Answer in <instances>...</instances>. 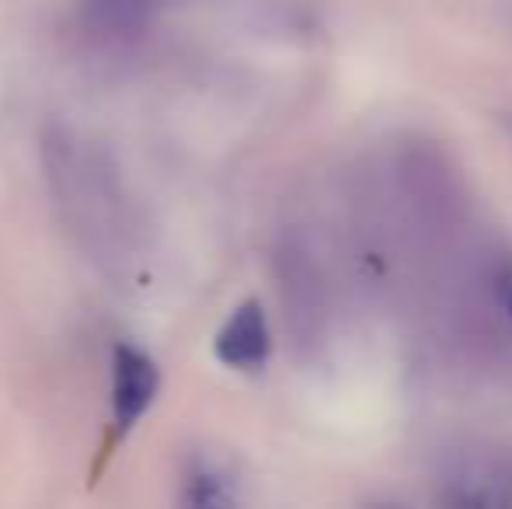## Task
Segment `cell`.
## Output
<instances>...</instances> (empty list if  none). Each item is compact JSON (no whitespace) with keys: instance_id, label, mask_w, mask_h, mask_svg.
<instances>
[{"instance_id":"6da1fadb","label":"cell","mask_w":512,"mask_h":509,"mask_svg":"<svg viewBox=\"0 0 512 509\" xmlns=\"http://www.w3.org/2000/svg\"><path fill=\"white\" fill-rule=\"evenodd\" d=\"M42 150L56 206L81 248L108 265L129 262L136 252V224L119 171L112 168L105 150L63 126L49 129Z\"/></svg>"},{"instance_id":"7a4b0ae2","label":"cell","mask_w":512,"mask_h":509,"mask_svg":"<svg viewBox=\"0 0 512 509\" xmlns=\"http://www.w3.org/2000/svg\"><path fill=\"white\" fill-rule=\"evenodd\" d=\"M164 0H81V28L108 53L133 49L147 39Z\"/></svg>"},{"instance_id":"3957f363","label":"cell","mask_w":512,"mask_h":509,"mask_svg":"<svg viewBox=\"0 0 512 509\" xmlns=\"http://www.w3.org/2000/svg\"><path fill=\"white\" fill-rule=\"evenodd\" d=\"M161 391L157 363L136 346H115L112 353V419L115 433H129L147 415Z\"/></svg>"},{"instance_id":"277c9868","label":"cell","mask_w":512,"mask_h":509,"mask_svg":"<svg viewBox=\"0 0 512 509\" xmlns=\"http://www.w3.org/2000/svg\"><path fill=\"white\" fill-rule=\"evenodd\" d=\"M269 349H272L269 318H265L258 300H244L241 307H234V314L223 321V328L216 332V342H213L216 360L230 370L265 367Z\"/></svg>"},{"instance_id":"5b68a950","label":"cell","mask_w":512,"mask_h":509,"mask_svg":"<svg viewBox=\"0 0 512 509\" xmlns=\"http://www.w3.org/2000/svg\"><path fill=\"white\" fill-rule=\"evenodd\" d=\"M178 509H237V485L220 461L206 454H192L182 475Z\"/></svg>"},{"instance_id":"8992f818","label":"cell","mask_w":512,"mask_h":509,"mask_svg":"<svg viewBox=\"0 0 512 509\" xmlns=\"http://www.w3.org/2000/svg\"><path fill=\"white\" fill-rule=\"evenodd\" d=\"M492 300L502 318L512 325V258L509 255L492 269Z\"/></svg>"},{"instance_id":"52a82bcc","label":"cell","mask_w":512,"mask_h":509,"mask_svg":"<svg viewBox=\"0 0 512 509\" xmlns=\"http://www.w3.org/2000/svg\"><path fill=\"white\" fill-rule=\"evenodd\" d=\"M446 509H495V506H488V499L474 496V492H457Z\"/></svg>"}]
</instances>
